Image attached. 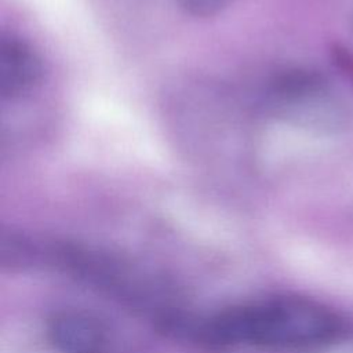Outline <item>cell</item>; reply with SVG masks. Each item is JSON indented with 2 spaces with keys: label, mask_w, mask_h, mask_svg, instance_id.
I'll list each match as a JSON object with an SVG mask.
<instances>
[{
  "label": "cell",
  "mask_w": 353,
  "mask_h": 353,
  "mask_svg": "<svg viewBox=\"0 0 353 353\" xmlns=\"http://www.w3.org/2000/svg\"><path fill=\"white\" fill-rule=\"evenodd\" d=\"M185 12L199 18H207L218 14L229 0H178Z\"/></svg>",
  "instance_id": "5b68a950"
},
{
  "label": "cell",
  "mask_w": 353,
  "mask_h": 353,
  "mask_svg": "<svg viewBox=\"0 0 353 353\" xmlns=\"http://www.w3.org/2000/svg\"><path fill=\"white\" fill-rule=\"evenodd\" d=\"M352 25H353V21H352Z\"/></svg>",
  "instance_id": "52a82bcc"
},
{
  "label": "cell",
  "mask_w": 353,
  "mask_h": 353,
  "mask_svg": "<svg viewBox=\"0 0 353 353\" xmlns=\"http://www.w3.org/2000/svg\"><path fill=\"white\" fill-rule=\"evenodd\" d=\"M276 110L295 124L339 131L349 120L346 103L316 73L291 70L279 76L270 90Z\"/></svg>",
  "instance_id": "7a4b0ae2"
},
{
  "label": "cell",
  "mask_w": 353,
  "mask_h": 353,
  "mask_svg": "<svg viewBox=\"0 0 353 353\" xmlns=\"http://www.w3.org/2000/svg\"><path fill=\"white\" fill-rule=\"evenodd\" d=\"M203 332L219 345L306 352L332 343L341 332V320L317 301L277 296L226 309Z\"/></svg>",
  "instance_id": "6da1fadb"
},
{
  "label": "cell",
  "mask_w": 353,
  "mask_h": 353,
  "mask_svg": "<svg viewBox=\"0 0 353 353\" xmlns=\"http://www.w3.org/2000/svg\"><path fill=\"white\" fill-rule=\"evenodd\" d=\"M41 61L23 40L3 36L0 40V97L15 99L28 94L41 77Z\"/></svg>",
  "instance_id": "3957f363"
},
{
  "label": "cell",
  "mask_w": 353,
  "mask_h": 353,
  "mask_svg": "<svg viewBox=\"0 0 353 353\" xmlns=\"http://www.w3.org/2000/svg\"><path fill=\"white\" fill-rule=\"evenodd\" d=\"M57 346L65 353H102L106 345L103 327L90 316L63 313L51 325Z\"/></svg>",
  "instance_id": "277c9868"
},
{
  "label": "cell",
  "mask_w": 353,
  "mask_h": 353,
  "mask_svg": "<svg viewBox=\"0 0 353 353\" xmlns=\"http://www.w3.org/2000/svg\"><path fill=\"white\" fill-rule=\"evenodd\" d=\"M331 55L335 65L353 81V51L341 44H335L331 48Z\"/></svg>",
  "instance_id": "8992f818"
}]
</instances>
